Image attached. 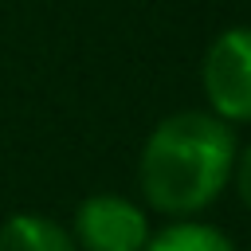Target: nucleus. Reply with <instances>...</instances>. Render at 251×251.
<instances>
[{
	"mask_svg": "<svg viewBox=\"0 0 251 251\" xmlns=\"http://www.w3.org/2000/svg\"><path fill=\"white\" fill-rule=\"evenodd\" d=\"M235 165V137L216 114L165 118L141 153V192L161 212H200L224 188Z\"/></svg>",
	"mask_w": 251,
	"mask_h": 251,
	"instance_id": "obj_1",
	"label": "nucleus"
},
{
	"mask_svg": "<svg viewBox=\"0 0 251 251\" xmlns=\"http://www.w3.org/2000/svg\"><path fill=\"white\" fill-rule=\"evenodd\" d=\"M204 90L224 122H251V27L224 31L204 59Z\"/></svg>",
	"mask_w": 251,
	"mask_h": 251,
	"instance_id": "obj_2",
	"label": "nucleus"
},
{
	"mask_svg": "<svg viewBox=\"0 0 251 251\" xmlns=\"http://www.w3.org/2000/svg\"><path fill=\"white\" fill-rule=\"evenodd\" d=\"M75 231L86 251H145V243H149L145 212L122 196L82 200V208L75 216Z\"/></svg>",
	"mask_w": 251,
	"mask_h": 251,
	"instance_id": "obj_3",
	"label": "nucleus"
},
{
	"mask_svg": "<svg viewBox=\"0 0 251 251\" xmlns=\"http://www.w3.org/2000/svg\"><path fill=\"white\" fill-rule=\"evenodd\" d=\"M0 251H75V243L43 216H12L0 227Z\"/></svg>",
	"mask_w": 251,
	"mask_h": 251,
	"instance_id": "obj_4",
	"label": "nucleus"
},
{
	"mask_svg": "<svg viewBox=\"0 0 251 251\" xmlns=\"http://www.w3.org/2000/svg\"><path fill=\"white\" fill-rule=\"evenodd\" d=\"M145 251H235L216 227L204 224H176L169 231H161L153 243H145Z\"/></svg>",
	"mask_w": 251,
	"mask_h": 251,
	"instance_id": "obj_5",
	"label": "nucleus"
},
{
	"mask_svg": "<svg viewBox=\"0 0 251 251\" xmlns=\"http://www.w3.org/2000/svg\"><path fill=\"white\" fill-rule=\"evenodd\" d=\"M235 180H239V196H243V204L251 208V149L239 157V165H235Z\"/></svg>",
	"mask_w": 251,
	"mask_h": 251,
	"instance_id": "obj_6",
	"label": "nucleus"
}]
</instances>
